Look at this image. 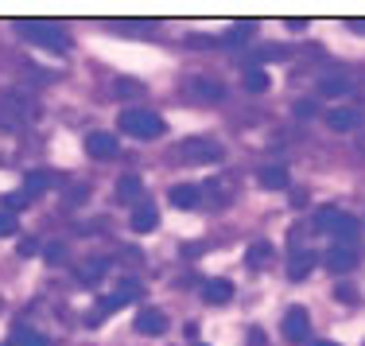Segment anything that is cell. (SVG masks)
<instances>
[{
    "label": "cell",
    "instance_id": "1",
    "mask_svg": "<svg viewBox=\"0 0 365 346\" xmlns=\"http://www.w3.org/2000/svg\"><path fill=\"white\" fill-rule=\"evenodd\" d=\"M16 31H20L28 43L47 47V51H66V47H71L66 31L58 28V24H51V20H16Z\"/></svg>",
    "mask_w": 365,
    "mask_h": 346
},
{
    "label": "cell",
    "instance_id": "2",
    "mask_svg": "<svg viewBox=\"0 0 365 346\" xmlns=\"http://www.w3.org/2000/svg\"><path fill=\"white\" fill-rule=\"evenodd\" d=\"M117 125H120V133H128L133 141H155V136L168 133L163 117H155L152 109H125Z\"/></svg>",
    "mask_w": 365,
    "mask_h": 346
},
{
    "label": "cell",
    "instance_id": "3",
    "mask_svg": "<svg viewBox=\"0 0 365 346\" xmlns=\"http://www.w3.org/2000/svg\"><path fill=\"white\" fill-rule=\"evenodd\" d=\"M315 230H323V233H334V241L338 245H350L354 238H358V218L354 214H346V210H338V206H323V210L315 214Z\"/></svg>",
    "mask_w": 365,
    "mask_h": 346
},
{
    "label": "cell",
    "instance_id": "4",
    "mask_svg": "<svg viewBox=\"0 0 365 346\" xmlns=\"http://www.w3.org/2000/svg\"><path fill=\"white\" fill-rule=\"evenodd\" d=\"M36 117V106L24 90H4L0 93V125L4 128H24L28 121Z\"/></svg>",
    "mask_w": 365,
    "mask_h": 346
},
{
    "label": "cell",
    "instance_id": "5",
    "mask_svg": "<svg viewBox=\"0 0 365 346\" xmlns=\"http://www.w3.org/2000/svg\"><path fill=\"white\" fill-rule=\"evenodd\" d=\"M175 156L182 163H218L225 156V148L214 141V136H187V141L175 148Z\"/></svg>",
    "mask_w": 365,
    "mask_h": 346
},
{
    "label": "cell",
    "instance_id": "6",
    "mask_svg": "<svg viewBox=\"0 0 365 346\" xmlns=\"http://www.w3.org/2000/svg\"><path fill=\"white\" fill-rule=\"evenodd\" d=\"M327 125L334 128V133H358V128L365 125V113L354 109V106H338V109L327 113Z\"/></svg>",
    "mask_w": 365,
    "mask_h": 346
},
{
    "label": "cell",
    "instance_id": "7",
    "mask_svg": "<svg viewBox=\"0 0 365 346\" xmlns=\"http://www.w3.org/2000/svg\"><path fill=\"white\" fill-rule=\"evenodd\" d=\"M307 335H311L307 307H288V315H284V339L288 342H307Z\"/></svg>",
    "mask_w": 365,
    "mask_h": 346
},
{
    "label": "cell",
    "instance_id": "8",
    "mask_svg": "<svg viewBox=\"0 0 365 346\" xmlns=\"http://www.w3.org/2000/svg\"><path fill=\"white\" fill-rule=\"evenodd\" d=\"M133 327H136V335H152V339H160V335H168V315H163L160 307H144L140 315L133 319Z\"/></svg>",
    "mask_w": 365,
    "mask_h": 346
},
{
    "label": "cell",
    "instance_id": "9",
    "mask_svg": "<svg viewBox=\"0 0 365 346\" xmlns=\"http://www.w3.org/2000/svg\"><path fill=\"white\" fill-rule=\"evenodd\" d=\"M136 296H140V284H136V280H120L117 288L101 300V315H109V311H117V307H128Z\"/></svg>",
    "mask_w": 365,
    "mask_h": 346
},
{
    "label": "cell",
    "instance_id": "10",
    "mask_svg": "<svg viewBox=\"0 0 365 346\" xmlns=\"http://www.w3.org/2000/svg\"><path fill=\"white\" fill-rule=\"evenodd\" d=\"M323 265H327L334 276H338V273H350L354 265H358V253H354V245H338V241H334V245L327 249V261H323Z\"/></svg>",
    "mask_w": 365,
    "mask_h": 346
},
{
    "label": "cell",
    "instance_id": "11",
    "mask_svg": "<svg viewBox=\"0 0 365 346\" xmlns=\"http://www.w3.org/2000/svg\"><path fill=\"white\" fill-rule=\"evenodd\" d=\"M155 226H160V210H155L152 198H140V203L133 206V230L136 233H152Z\"/></svg>",
    "mask_w": 365,
    "mask_h": 346
},
{
    "label": "cell",
    "instance_id": "12",
    "mask_svg": "<svg viewBox=\"0 0 365 346\" xmlns=\"http://www.w3.org/2000/svg\"><path fill=\"white\" fill-rule=\"evenodd\" d=\"M202 300H206L210 307L230 304V300H233V284L225 280V276H214V280H206V284H202Z\"/></svg>",
    "mask_w": 365,
    "mask_h": 346
},
{
    "label": "cell",
    "instance_id": "13",
    "mask_svg": "<svg viewBox=\"0 0 365 346\" xmlns=\"http://www.w3.org/2000/svg\"><path fill=\"white\" fill-rule=\"evenodd\" d=\"M86 152H90L93 160H113V156H117V136L113 133H90L86 136Z\"/></svg>",
    "mask_w": 365,
    "mask_h": 346
},
{
    "label": "cell",
    "instance_id": "14",
    "mask_svg": "<svg viewBox=\"0 0 365 346\" xmlns=\"http://www.w3.org/2000/svg\"><path fill=\"white\" fill-rule=\"evenodd\" d=\"M311 269H315V253H311V249H295V253L288 257V276L292 280H307Z\"/></svg>",
    "mask_w": 365,
    "mask_h": 346
},
{
    "label": "cell",
    "instance_id": "15",
    "mask_svg": "<svg viewBox=\"0 0 365 346\" xmlns=\"http://www.w3.org/2000/svg\"><path fill=\"white\" fill-rule=\"evenodd\" d=\"M288 183H292V175H288L284 163H272V168L260 171V187H264V191H284Z\"/></svg>",
    "mask_w": 365,
    "mask_h": 346
},
{
    "label": "cell",
    "instance_id": "16",
    "mask_svg": "<svg viewBox=\"0 0 365 346\" xmlns=\"http://www.w3.org/2000/svg\"><path fill=\"white\" fill-rule=\"evenodd\" d=\"M58 179L51 175V171H28V175H24V195H43V191H51V187H55Z\"/></svg>",
    "mask_w": 365,
    "mask_h": 346
},
{
    "label": "cell",
    "instance_id": "17",
    "mask_svg": "<svg viewBox=\"0 0 365 346\" xmlns=\"http://www.w3.org/2000/svg\"><path fill=\"white\" fill-rule=\"evenodd\" d=\"M140 195H144V183L136 175H120L117 179V198H120V203L136 206V203H140Z\"/></svg>",
    "mask_w": 365,
    "mask_h": 346
},
{
    "label": "cell",
    "instance_id": "18",
    "mask_svg": "<svg viewBox=\"0 0 365 346\" xmlns=\"http://www.w3.org/2000/svg\"><path fill=\"white\" fill-rule=\"evenodd\" d=\"M171 206H179V210H195L198 206V187H190V183H179V187H171Z\"/></svg>",
    "mask_w": 365,
    "mask_h": 346
},
{
    "label": "cell",
    "instance_id": "19",
    "mask_svg": "<svg viewBox=\"0 0 365 346\" xmlns=\"http://www.w3.org/2000/svg\"><path fill=\"white\" fill-rule=\"evenodd\" d=\"M106 269H109V261L106 257H93V261H86V265H78V284H93V280H101L106 276Z\"/></svg>",
    "mask_w": 365,
    "mask_h": 346
},
{
    "label": "cell",
    "instance_id": "20",
    "mask_svg": "<svg viewBox=\"0 0 365 346\" xmlns=\"http://www.w3.org/2000/svg\"><path fill=\"white\" fill-rule=\"evenodd\" d=\"M241 82H245V90L264 93V90H268V74H264V66H245V71H241Z\"/></svg>",
    "mask_w": 365,
    "mask_h": 346
},
{
    "label": "cell",
    "instance_id": "21",
    "mask_svg": "<svg viewBox=\"0 0 365 346\" xmlns=\"http://www.w3.org/2000/svg\"><path fill=\"white\" fill-rule=\"evenodd\" d=\"M319 90H323L327 98H342V93H350V78H346V74H327Z\"/></svg>",
    "mask_w": 365,
    "mask_h": 346
},
{
    "label": "cell",
    "instance_id": "22",
    "mask_svg": "<svg viewBox=\"0 0 365 346\" xmlns=\"http://www.w3.org/2000/svg\"><path fill=\"white\" fill-rule=\"evenodd\" d=\"M190 90H195L202 101H214V98H222V82H210V78H195V82H190Z\"/></svg>",
    "mask_w": 365,
    "mask_h": 346
},
{
    "label": "cell",
    "instance_id": "23",
    "mask_svg": "<svg viewBox=\"0 0 365 346\" xmlns=\"http://www.w3.org/2000/svg\"><path fill=\"white\" fill-rule=\"evenodd\" d=\"M12 346H51L43 335L36 331H28V327H16V335H12Z\"/></svg>",
    "mask_w": 365,
    "mask_h": 346
},
{
    "label": "cell",
    "instance_id": "24",
    "mask_svg": "<svg viewBox=\"0 0 365 346\" xmlns=\"http://www.w3.org/2000/svg\"><path fill=\"white\" fill-rule=\"evenodd\" d=\"M268 257H272V245H268V241H257V245L249 249V265H253V269H264Z\"/></svg>",
    "mask_w": 365,
    "mask_h": 346
},
{
    "label": "cell",
    "instance_id": "25",
    "mask_svg": "<svg viewBox=\"0 0 365 346\" xmlns=\"http://www.w3.org/2000/svg\"><path fill=\"white\" fill-rule=\"evenodd\" d=\"M20 206H28V195L16 191V195H4V214H16Z\"/></svg>",
    "mask_w": 365,
    "mask_h": 346
},
{
    "label": "cell",
    "instance_id": "26",
    "mask_svg": "<svg viewBox=\"0 0 365 346\" xmlns=\"http://www.w3.org/2000/svg\"><path fill=\"white\" fill-rule=\"evenodd\" d=\"M43 261H47V265H63L66 261V249L63 245H47V249H43Z\"/></svg>",
    "mask_w": 365,
    "mask_h": 346
},
{
    "label": "cell",
    "instance_id": "27",
    "mask_svg": "<svg viewBox=\"0 0 365 346\" xmlns=\"http://www.w3.org/2000/svg\"><path fill=\"white\" fill-rule=\"evenodd\" d=\"M12 233H16V218L0 210V238H12Z\"/></svg>",
    "mask_w": 365,
    "mask_h": 346
},
{
    "label": "cell",
    "instance_id": "28",
    "mask_svg": "<svg viewBox=\"0 0 365 346\" xmlns=\"http://www.w3.org/2000/svg\"><path fill=\"white\" fill-rule=\"evenodd\" d=\"M334 300H346V304H354L358 296H354V288H350V284H338V288H334Z\"/></svg>",
    "mask_w": 365,
    "mask_h": 346
},
{
    "label": "cell",
    "instance_id": "29",
    "mask_svg": "<svg viewBox=\"0 0 365 346\" xmlns=\"http://www.w3.org/2000/svg\"><path fill=\"white\" fill-rule=\"evenodd\" d=\"M295 113H299V117H315L319 106H315V101H299V106H295Z\"/></svg>",
    "mask_w": 365,
    "mask_h": 346
},
{
    "label": "cell",
    "instance_id": "30",
    "mask_svg": "<svg viewBox=\"0 0 365 346\" xmlns=\"http://www.w3.org/2000/svg\"><path fill=\"white\" fill-rule=\"evenodd\" d=\"M86 195H90V191H86V187H74V191L66 195V203H71V206H78V203H86Z\"/></svg>",
    "mask_w": 365,
    "mask_h": 346
},
{
    "label": "cell",
    "instance_id": "31",
    "mask_svg": "<svg viewBox=\"0 0 365 346\" xmlns=\"http://www.w3.org/2000/svg\"><path fill=\"white\" fill-rule=\"evenodd\" d=\"M31 253H39V245H36L31 238H24V241H20V257H31Z\"/></svg>",
    "mask_w": 365,
    "mask_h": 346
},
{
    "label": "cell",
    "instance_id": "32",
    "mask_svg": "<svg viewBox=\"0 0 365 346\" xmlns=\"http://www.w3.org/2000/svg\"><path fill=\"white\" fill-rule=\"evenodd\" d=\"M284 55H288L284 47H264V51H260V58H284Z\"/></svg>",
    "mask_w": 365,
    "mask_h": 346
},
{
    "label": "cell",
    "instance_id": "33",
    "mask_svg": "<svg viewBox=\"0 0 365 346\" xmlns=\"http://www.w3.org/2000/svg\"><path fill=\"white\" fill-rule=\"evenodd\" d=\"M249 346H264V335H260L257 327H253V331H249Z\"/></svg>",
    "mask_w": 365,
    "mask_h": 346
},
{
    "label": "cell",
    "instance_id": "34",
    "mask_svg": "<svg viewBox=\"0 0 365 346\" xmlns=\"http://www.w3.org/2000/svg\"><path fill=\"white\" fill-rule=\"evenodd\" d=\"M315 346H338V342H327V339H323V342H315Z\"/></svg>",
    "mask_w": 365,
    "mask_h": 346
},
{
    "label": "cell",
    "instance_id": "35",
    "mask_svg": "<svg viewBox=\"0 0 365 346\" xmlns=\"http://www.w3.org/2000/svg\"><path fill=\"white\" fill-rule=\"evenodd\" d=\"M4 346H12V342H4Z\"/></svg>",
    "mask_w": 365,
    "mask_h": 346
}]
</instances>
